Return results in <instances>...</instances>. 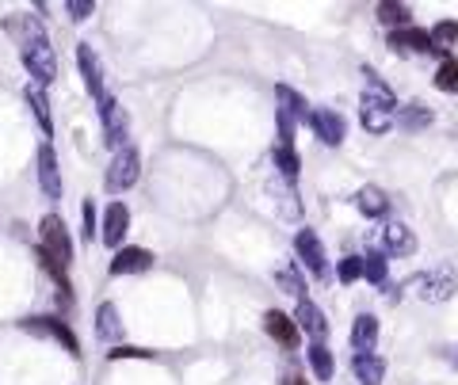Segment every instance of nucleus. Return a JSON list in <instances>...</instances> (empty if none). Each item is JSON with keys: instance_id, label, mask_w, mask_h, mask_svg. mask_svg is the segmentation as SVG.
<instances>
[{"instance_id": "nucleus-1", "label": "nucleus", "mask_w": 458, "mask_h": 385, "mask_svg": "<svg viewBox=\"0 0 458 385\" xmlns=\"http://www.w3.org/2000/svg\"><path fill=\"white\" fill-rule=\"evenodd\" d=\"M367 76V88L359 96V119H363V130L367 134H386L393 122H398V104H393V92L378 81L375 69H363Z\"/></svg>"}, {"instance_id": "nucleus-2", "label": "nucleus", "mask_w": 458, "mask_h": 385, "mask_svg": "<svg viewBox=\"0 0 458 385\" xmlns=\"http://www.w3.org/2000/svg\"><path fill=\"white\" fill-rule=\"evenodd\" d=\"M20 58H23V66H28V73L35 76L38 88H43V84H54V76H58V54H54V46H50L46 35L20 43Z\"/></svg>"}, {"instance_id": "nucleus-3", "label": "nucleus", "mask_w": 458, "mask_h": 385, "mask_svg": "<svg viewBox=\"0 0 458 385\" xmlns=\"http://www.w3.org/2000/svg\"><path fill=\"white\" fill-rule=\"evenodd\" d=\"M138 176H142V153H138L134 145H122L107 164L104 187L111 191V195H122V191H130L138 184Z\"/></svg>"}, {"instance_id": "nucleus-4", "label": "nucleus", "mask_w": 458, "mask_h": 385, "mask_svg": "<svg viewBox=\"0 0 458 385\" xmlns=\"http://www.w3.org/2000/svg\"><path fill=\"white\" fill-rule=\"evenodd\" d=\"M99 119H104V141H107L114 153H119V149L126 145V138H130V119H126L122 104H119V99H114L111 92L99 99Z\"/></svg>"}, {"instance_id": "nucleus-5", "label": "nucleus", "mask_w": 458, "mask_h": 385, "mask_svg": "<svg viewBox=\"0 0 458 385\" xmlns=\"http://www.w3.org/2000/svg\"><path fill=\"white\" fill-rule=\"evenodd\" d=\"M295 255H298V263H302L313 279H328V255H325V245H321V237H317L313 229H298V237H295Z\"/></svg>"}, {"instance_id": "nucleus-6", "label": "nucleus", "mask_w": 458, "mask_h": 385, "mask_svg": "<svg viewBox=\"0 0 458 385\" xmlns=\"http://www.w3.org/2000/svg\"><path fill=\"white\" fill-rule=\"evenodd\" d=\"M23 328H28V332H38V336L58 340L69 355H81V343H76L73 328L66 325V320H58V317H28V320H23Z\"/></svg>"}, {"instance_id": "nucleus-7", "label": "nucleus", "mask_w": 458, "mask_h": 385, "mask_svg": "<svg viewBox=\"0 0 458 385\" xmlns=\"http://www.w3.org/2000/svg\"><path fill=\"white\" fill-rule=\"evenodd\" d=\"M310 130L325 141V145H340L344 138H348V122L340 119V111H328V107H317V111H310Z\"/></svg>"}, {"instance_id": "nucleus-8", "label": "nucleus", "mask_w": 458, "mask_h": 385, "mask_svg": "<svg viewBox=\"0 0 458 385\" xmlns=\"http://www.w3.org/2000/svg\"><path fill=\"white\" fill-rule=\"evenodd\" d=\"M420 282V298L431 302V305H439V302H451L454 298V290H458V279L451 267H439V271H431L424 279H416Z\"/></svg>"}, {"instance_id": "nucleus-9", "label": "nucleus", "mask_w": 458, "mask_h": 385, "mask_svg": "<svg viewBox=\"0 0 458 385\" xmlns=\"http://www.w3.org/2000/svg\"><path fill=\"white\" fill-rule=\"evenodd\" d=\"M38 187L46 199H61V169H58V153L50 141L38 145Z\"/></svg>"}, {"instance_id": "nucleus-10", "label": "nucleus", "mask_w": 458, "mask_h": 385, "mask_svg": "<svg viewBox=\"0 0 458 385\" xmlns=\"http://www.w3.org/2000/svg\"><path fill=\"white\" fill-rule=\"evenodd\" d=\"M76 66H81V76H84L88 92H92V99L99 104V99L107 96V88H104V66H99L96 50L88 46V43H81V46H76Z\"/></svg>"}, {"instance_id": "nucleus-11", "label": "nucleus", "mask_w": 458, "mask_h": 385, "mask_svg": "<svg viewBox=\"0 0 458 385\" xmlns=\"http://www.w3.org/2000/svg\"><path fill=\"white\" fill-rule=\"evenodd\" d=\"M126 229H130V210H126L122 202H111L107 214H104V225H99V240H104L107 248H119Z\"/></svg>"}, {"instance_id": "nucleus-12", "label": "nucleus", "mask_w": 458, "mask_h": 385, "mask_svg": "<svg viewBox=\"0 0 458 385\" xmlns=\"http://www.w3.org/2000/svg\"><path fill=\"white\" fill-rule=\"evenodd\" d=\"M290 320H295V328H305V336H313L317 343L328 336V320H325V313L317 310L310 298H302V302L295 305V317H290Z\"/></svg>"}, {"instance_id": "nucleus-13", "label": "nucleus", "mask_w": 458, "mask_h": 385, "mask_svg": "<svg viewBox=\"0 0 458 385\" xmlns=\"http://www.w3.org/2000/svg\"><path fill=\"white\" fill-rule=\"evenodd\" d=\"M382 248L390 255H413L416 252V233L405 222H390L382 229Z\"/></svg>"}, {"instance_id": "nucleus-14", "label": "nucleus", "mask_w": 458, "mask_h": 385, "mask_svg": "<svg viewBox=\"0 0 458 385\" xmlns=\"http://www.w3.org/2000/svg\"><path fill=\"white\" fill-rule=\"evenodd\" d=\"M153 267V252L149 248H119L111 260V275H138Z\"/></svg>"}, {"instance_id": "nucleus-15", "label": "nucleus", "mask_w": 458, "mask_h": 385, "mask_svg": "<svg viewBox=\"0 0 458 385\" xmlns=\"http://www.w3.org/2000/svg\"><path fill=\"white\" fill-rule=\"evenodd\" d=\"M264 332H267L272 340L283 343V348H298V328H295V320H290L287 313L267 310V313H264Z\"/></svg>"}, {"instance_id": "nucleus-16", "label": "nucleus", "mask_w": 458, "mask_h": 385, "mask_svg": "<svg viewBox=\"0 0 458 385\" xmlns=\"http://www.w3.org/2000/svg\"><path fill=\"white\" fill-rule=\"evenodd\" d=\"M275 111H283V114H290V119H295V122H305V119H310V104H305V96L302 92H295V88H290V84H275Z\"/></svg>"}, {"instance_id": "nucleus-17", "label": "nucleus", "mask_w": 458, "mask_h": 385, "mask_svg": "<svg viewBox=\"0 0 458 385\" xmlns=\"http://www.w3.org/2000/svg\"><path fill=\"white\" fill-rule=\"evenodd\" d=\"M351 374L359 385H382V378H386V363L375 355V351H363L351 358Z\"/></svg>"}, {"instance_id": "nucleus-18", "label": "nucleus", "mask_w": 458, "mask_h": 385, "mask_svg": "<svg viewBox=\"0 0 458 385\" xmlns=\"http://www.w3.org/2000/svg\"><path fill=\"white\" fill-rule=\"evenodd\" d=\"M375 343H378V317L359 313V317H355V325H351V348H355V355L375 351Z\"/></svg>"}, {"instance_id": "nucleus-19", "label": "nucleus", "mask_w": 458, "mask_h": 385, "mask_svg": "<svg viewBox=\"0 0 458 385\" xmlns=\"http://www.w3.org/2000/svg\"><path fill=\"white\" fill-rule=\"evenodd\" d=\"M390 46H393V50H409V54H431V38H428L424 28L390 31Z\"/></svg>"}, {"instance_id": "nucleus-20", "label": "nucleus", "mask_w": 458, "mask_h": 385, "mask_svg": "<svg viewBox=\"0 0 458 385\" xmlns=\"http://www.w3.org/2000/svg\"><path fill=\"white\" fill-rule=\"evenodd\" d=\"M96 336L104 343H119L122 340V320H119V310L111 302H104L96 310Z\"/></svg>"}, {"instance_id": "nucleus-21", "label": "nucleus", "mask_w": 458, "mask_h": 385, "mask_svg": "<svg viewBox=\"0 0 458 385\" xmlns=\"http://www.w3.org/2000/svg\"><path fill=\"white\" fill-rule=\"evenodd\" d=\"M355 207H359L367 217H386L390 210V199L382 187H359V195H355Z\"/></svg>"}, {"instance_id": "nucleus-22", "label": "nucleus", "mask_w": 458, "mask_h": 385, "mask_svg": "<svg viewBox=\"0 0 458 385\" xmlns=\"http://www.w3.org/2000/svg\"><path fill=\"white\" fill-rule=\"evenodd\" d=\"M305 358H310L317 381H333V351H328L325 343H310V348H305Z\"/></svg>"}, {"instance_id": "nucleus-23", "label": "nucleus", "mask_w": 458, "mask_h": 385, "mask_svg": "<svg viewBox=\"0 0 458 385\" xmlns=\"http://www.w3.org/2000/svg\"><path fill=\"white\" fill-rule=\"evenodd\" d=\"M28 104H31V111H35V119H38V126H43V134L50 138L54 134V119H50V104H46V92L38 84H28Z\"/></svg>"}, {"instance_id": "nucleus-24", "label": "nucleus", "mask_w": 458, "mask_h": 385, "mask_svg": "<svg viewBox=\"0 0 458 385\" xmlns=\"http://www.w3.org/2000/svg\"><path fill=\"white\" fill-rule=\"evenodd\" d=\"M272 161H275L279 176H283L287 184H295V179H298V169H302L298 153H295V149H287V145H275V149H272Z\"/></svg>"}, {"instance_id": "nucleus-25", "label": "nucleus", "mask_w": 458, "mask_h": 385, "mask_svg": "<svg viewBox=\"0 0 458 385\" xmlns=\"http://www.w3.org/2000/svg\"><path fill=\"white\" fill-rule=\"evenodd\" d=\"M378 20L386 23V28L401 31V28H409V20H413V8H409V4H393V0H386V4H378Z\"/></svg>"}, {"instance_id": "nucleus-26", "label": "nucleus", "mask_w": 458, "mask_h": 385, "mask_svg": "<svg viewBox=\"0 0 458 385\" xmlns=\"http://www.w3.org/2000/svg\"><path fill=\"white\" fill-rule=\"evenodd\" d=\"M431 114L424 104H409V107H401V114H398V122L405 126V130H424V126H431Z\"/></svg>"}, {"instance_id": "nucleus-27", "label": "nucleus", "mask_w": 458, "mask_h": 385, "mask_svg": "<svg viewBox=\"0 0 458 385\" xmlns=\"http://www.w3.org/2000/svg\"><path fill=\"white\" fill-rule=\"evenodd\" d=\"M428 38H431V50H451V46L458 43V20L436 23V28L428 31Z\"/></svg>"}, {"instance_id": "nucleus-28", "label": "nucleus", "mask_w": 458, "mask_h": 385, "mask_svg": "<svg viewBox=\"0 0 458 385\" xmlns=\"http://www.w3.org/2000/svg\"><path fill=\"white\" fill-rule=\"evenodd\" d=\"M359 260H363V279H371L375 287H386V255L367 252V255H359Z\"/></svg>"}, {"instance_id": "nucleus-29", "label": "nucleus", "mask_w": 458, "mask_h": 385, "mask_svg": "<svg viewBox=\"0 0 458 385\" xmlns=\"http://www.w3.org/2000/svg\"><path fill=\"white\" fill-rule=\"evenodd\" d=\"M436 88H439V92H458V61H454V58H447V61L439 66Z\"/></svg>"}, {"instance_id": "nucleus-30", "label": "nucleus", "mask_w": 458, "mask_h": 385, "mask_svg": "<svg viewBox=\"0 0 458 385\" xmlns=\"http://www.w3.org/2000/svg\"><path fill=\"white\" fill-rule=\"evenodd\" d=\"M336 275H340L344 287H348V282H355V279H363V260H359V255H344L340 267H336Z\"/></svg>"}, {"instance_id": "nucleus-31", "label": "nucleus", "mask_w": 458, "mask_h": 385, "mask_svg": "<svg viewBox=\"0 0 458 385\" xmlns=\"http://www.w3.org/2000/svg\"><path fill=\"white\" fill-rule=\"evenodd\" d=\"M275 282H279V287H283L287 294H295L298 302L305 298V287H302V279H298L295 271H275Z\"/></svg>"}, {"instance_id": "nucleus-32", "label": "nucleus", "mask_w": 458, "mask_h": 385, "mask_svg": "<svg viewBox=\"0 0 458 385\" xmlns=\"http://www.w3.org/2000/svg\"><path fill=\"white\" fill-rule=\"evenodd\" d=\"M66 12H69V20H76V23H81V20H88V16H92V12H96V4H92V0H69V4H66Z\"/></svg>"}, {"instance_id": "nucleus-33", "label": "nucleus", "mask_w": 458, "mask_h": 385, "mask_svg": "<svg viewBox=\"0 0 458 385\" xmlns=\"http://www.w3.org/2000/svg\"><path fill=\"white\" fill-rule=\"evenodd\" d=\"M107 358H153V351H146V348H114V351H107Z\"/></svg>"}, {"instance_id": "nucleus-34", "label": "nucleus", "mask_w": 458, "mask_h": 385, "mask_svg": "<svg viewBox=\"0 0 458 385\" xmlns=\"http://www.w3.org/2000/svg\"><path fill=\"white\" fill-rule=\"evenodd\" d=\"M96 237V207L92 202H84V240Z\"/></svg>"}, {"instance_id": "nucleus-35", "label": "nucleus", "mask_w": 458, "mask_h": 385, "mask_svg": "<svg viewBox=\"0 0 458 385\" xmlns=\"http://www.w3.org/2000/svg\"><path fill=\"white\" fill-rule=\"evenodd\" d=\"M451 363H454V366H458V348H451Z\"/></svg>"}, {"instance_id": "nucleus-36", "label": "nucleus", "mask_w": 458, "mask_h": 385, "mask_svg": "<svg viewBox=\"0 0 458 385\" xmlns=\"http://www.w3.org/2000/svg\"><path fill=\"white\" fill-rule=\"evenodd\" d=\"M290 385H305V381L302 378H290Z\"/></svg>"}]
</instances>
